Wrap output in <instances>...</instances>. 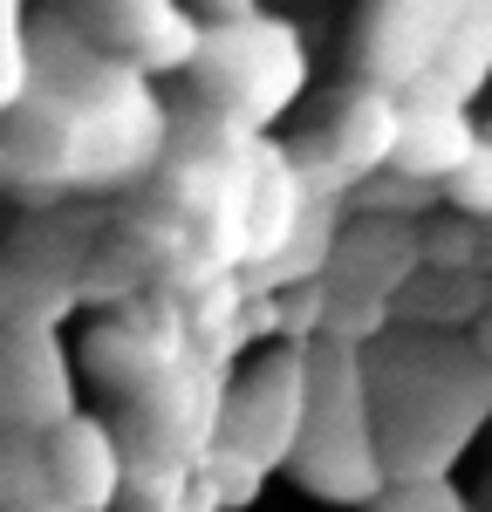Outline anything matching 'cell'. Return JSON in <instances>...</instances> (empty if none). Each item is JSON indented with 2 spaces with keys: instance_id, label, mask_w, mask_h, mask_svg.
Masks as SVG:
<instances>
[{
  "instance_id": "8",
  "label": "cell",
  "mask_w": 492,
  "mask_h": 512,
  "mask_svg": "<svg viewBox=\"0 0 492 512\" xmlns=\"http://www.w3.org/2000/svg\"><path fill=\"white\" fill-rule=\"evenodd\" d=\"M103 41L130 55V76L137 69H199L205 55V28H192L185 7H164V0H137V7H110L103 14Z\"/></svg>"
},
{
  "instance_id": "12",
  "label": "cell",
  "mask_w": 492,
  "mask_h": 512,
  "mask_svg": "<svg viewBox=\"0 0 492 512\" xmlns=\"http://www.w3.org/2000/svg\"><path fill=\"white\" fill-rule=\"evenodd\" d=\"M424 274H486V226H472L458 212L445 226H431L424 233Z\"/></svg>"
},
{
  "instance_id": "1",
  "label": "cell",
  "mask_w": 492,
  "mask_h": 512,
  "mask_svg": "<svg viewBox=\"0 0 492 512\" xmlns=\"http://www.w3.org/2000/svg\"><path fill=\"white\" fill-rule=\"evenodd\" d=\"M308 437L294 451V485L328 506H376L390 492V458L376 437V396H369V355L349 342L308 349Z\"/></svg>"
},
{
  "instance_id": "3",
  "label": "cell",
  "mask_w": 492,
  "mask_h": 512,
  "mask_svg": "<svg viewBox=\"0 0 492 512\" xmlns=\"http://www.w3.org/2000/svg\"><path fill=\"white\" fill-rule=\"evenodd\" d=\"M308 403H315V390H308V349L274 342L240 376V390H233L226 417H219V437L253 451L267 472H287L301 437H308Z\"/></svg>"
},
{
  "instance_id": "18",
  "label": "cell",
  "mask_w": 492,
  "mask_h": 512,
  "mask_svg": "<svg viewBox=\"0 0 492 512\" xmlns=\"http://www.w3.org/2000/svg\"><path fill=\"white\" fill-rule=\"evenodd\" d=\"M479 355H486V369H492V315L479 321Z\"/></svg>"
},
{
  "instance_id": "22",
  "label": "cell",
  "mask_w": 492,
  "mask_h": 512,
  "mask_svg": "<svg viewBox=\"0 0 492 512\" xmlns=\"http://www.w3.org/2000/svg\"><path fill=\"white\" fill-rule=\"evenodd\" d=\"M158 512H185V506H158Z\"/></svg>"
},
{
  "instance_id": "17",
  "label": "cell",
  "mask_w": 492,
  "mask_h": 512,
  "mask_svg": "<svg viewBox=\"0 0 492 512\" xmlns=\"http://www.w3.org/2000/svg\"><path fill=\"white\" fill-rule=\"evenodd\" d=\"M21 14L14 7H0V110L21 96V82H28V55H21V28H14Z\"/></svg>"
},
{
  "instance_id": "5",
  "label": "cell",
  "mask_w": 492,
  "mask_h": 512,
  "mask_svg": "<svg viewBox=\"0 0 492 512\" xmlns=\"http://www.w3.org/2000/svg\"><path fill=\"white\" fill-rule=\"evenodd\" d=\"M48 437V492H55V506L69 512H110L123 499V485H130V458H123V444L110 424H96V417H69V424H55Z\"/></svg>"
},
{
  "instance_id": "7",
  "label": "cell",
  "mask_w": 492,
  "mask_h": 512,
  "mask_svg": "<svg viewBox=\"0 0 492 512\" xmlns=\"http://www.w3.org/2000/svg\"><path fill=\"white\" fill-rule=\"evenodd\" d=\"M486 130L465 117L458 103H438V96H410L404 103V144H397V171L417 178V185H438L445 192L465 164L479 158Z\"/></svg>"
},
{
  "instance_id": "16",
  "label": "cell",
  "mask_w": 492,
  "mask_h": 512,
  "mask_svg": "<svg viewBox=\"0 0 492 512\" xmlns=\"http://www.w3.org/2000/svg\"><path fill=\"white\" fill-rule=\"evenodd\" d=\"M445 205L458 219H472V226H492V151L486 144H479V158L445 185Z\"/></svg>"
},
{
  "instance_id": "10",
  "label": "cell",
  "mask_w": 492,
  "mask_h": 512,
  "mask_svg": "<svg viewBox=\"0 0 492 512\" xmlns=\"http://www.w3.org/2000/svg\"><path fill=\"white\" fill-rule=\"evenodd\" d=\"M404 315L410 321H479V315H492L486 274H417L404 287Z\"/></svg>"
},
{
  "instance_id": "4",
  "label": "cell",
  "mask_w": 492,
  "mask_h": 512,
  "mask_svg": "<svg viewBox=\"0 0 492 512\" xmlns=\"http://www.w3.org/2000/svg\"><path fill=\"white\" fill-rule=\"evenodd\" d=\"M451 28H458V7H424V0L376 7L363 21V89H383V96L410 103L431 82Z\"/></svg>"
},
{
  "instance_id": "9",
  "label": "cell",
  "mask_w": 492,
  "mask_h": 512,
  "mask_svg": "<svg viewBox=\"0 0 492 512\" xmlns=\"http://www.w3.org/2000/svg\"><path fill=\"white\" fill-rule=\"evenodd\" d=\"M492 76V7H458V28H451L445 55H438V69L431 82L417 89V96H438V103H472Z\"/></svg>"
},
{
  "instance_id": "15",
  "label": "cell",
  "mask_w": 492,
  "mask_h": 512,
  "mask_svg": "<svg viewBox=\"0 0 492 512\" xmlns=\"http://www.w3.org/2000/svg\"><path fill=\"white\" fill-rule=\"evenodd\" d=\"M369 512H465L451 478H390V492Z\"/></svg>"
},
{
  "instance_id": "6",
  "label": "cell",
  "mask_w": 492,
  "mask_h": 512,
  "mask_svg": "<svg viewBox=\"0 0 492 512\" xmlns=\"http://www.w3.org/2000/svg\"><path fill=\"white\" fill-rule=\"evenodd\" d=\"M397 144H404V103L383 89H356L335 110V130L322 137L328 185H369V178L397 171Z\"/></svg>"
},
{
  "instance_id": "20",
  "label": "cell",
  "mask_w": 492,
  "mask_h": 512,
  "mask_svg": "<svg viewBox=\"0 0 492 512\" xmlns=\"http://www.w3.org/2000/svg\"><path fill=\"white\" fill-rule=\"evenodd\" d=\"M21 512H69V506H21Z\"/></svg>"
},
{
  "instance_id": "13",
  "label": "cell",
  "mask_w": 492,
  "mask_h": 512,
  "mask_svg": "<svg viewBox=\"0 0 492 512\" xmlns=\"http://www.w3.org/2000/svg\"><path fill=\"white\" fill-rule=\"evenodd\" d=\"M199 472H205V485L219 492V506H246V499L267 485V465H260L253 451H240V444H226V437H212Z\"/></svg>"
},
{
  "instance_id": "11",
  "label": "cell",
  "mask_w": 492,
  "mask_h": 512,
  "mask_svg": "<svg viewBox=\"0 0 492 512\" xmlns=\"http://www.w3.org/2000/svg\"><path fill=\"white\" fill-rule=\"evenodd\" d=\"M55 506L48 492V437H0V512Z\"/></svg>"
},
{
  "instance_id": "21",
  "label": "cell",
  "mask_w": 492,
  "mask_h": 512,
  "mask_svg": "<svg viewBox=\"0 0 492 512\" xmlns=\"http://www.w3.org/2000/svg\"><path fill=\"white\" fill-rule=\"evenodd\" d=\"M486 151H492V123H486Z\"/></svg>"
},
{
  "instance_id": "19",
  "label": "cell",
  "mask_w": 492,
  "mask_h": 512,
  "mask_svg": "<svg viewBox=\"0 0 492 512\" xmlns=\"http://www.w3.org/2000/svg\"><path fill=\"white\" fill-rule=\"evenodd\" d=\"M486 274H492V226H486Z\"/></svg>"
},
{
  "instance_id": "14",
  "label": "cell",
  "mask_w": 492,
  "mask_h": 512,
  "mask_svg": "<svg viewBox=\"0 0 492 512\" xmlns=\"http://www.w3.org/2000/svg\"><path fill=\"white\" fill-rule=\"evenodd\" d=\"M363 192L369 212H383L390 226H410L417 212H431L445 192H431V185H417V178H404V171H383V178H369V185H356Z\"/></svg>"
},
{
  "instance_id": "2",
  "label": "cell",
  "mask_w": 492,
  "mask_h": 512,
  "mask_svg": "<svg viewBox=\"0 0 492 512\" xmlns=\"http://www.w3.org/2000/svg\"><path fill=\"white\" fill-rule=\"evenodd\" d=\"M199 82L205 96L226 103V117L240 130H260L301 96V41L287 21H267V14H253L240 28H205Z\"/></svg>"
}]
</instances>
